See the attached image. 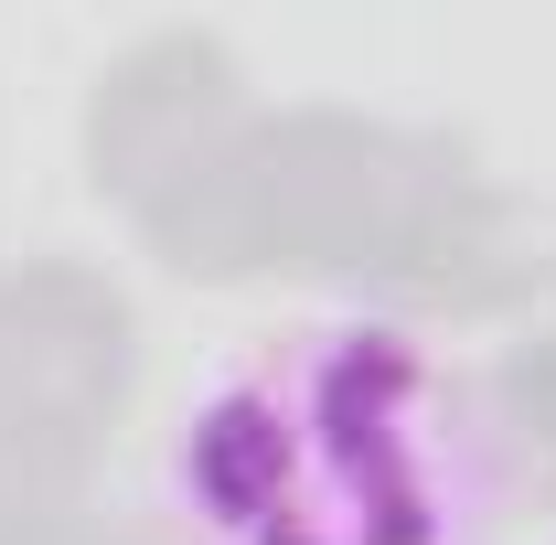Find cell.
Wrapping results in <instances>:
<instances>
[{"label":"cell","instance_id":"1","mask_svg":"<svg viewBox=\"0 0 556 545\" xmlns=\"http://www.w3.org/2000/svg\"><path fill=\"white\" fill-rule=\"evenodd\" d=\"M161 514L182 545H471L492 514L482 396L375 310L257 332L182 396Z\"/></svg>","mask_w":556,"mask_h":545}]
</instances>
